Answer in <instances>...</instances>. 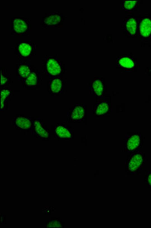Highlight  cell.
<instances>
[{"instance_id": "16", "label": "cell", "mask_w": 151, "mask_h": 228, "mask_svg": "<svg viewBox=\"0 0 151 228\" xmlns=\"http://www.w3.org/2000/svg\"><path fill=\"white\" fill-rule=\"evenodd\" d=\"M11 94V89L6 88L1 89V110L4 108V105L8 101Z\"/></svg>"}, {"instance_id": "5", "label": "cell", "mask_w": 151, "mask_h": 228, "mask_svg": "<svg viewBox=\"0 0 151 228\" xmlns=\"http://www.w3.org/2000/svg\"><path fill=\"white\" fill-rule=\"evenodd\" d=\"M105 86L103 77L94 76L93 80L91 81L90 83V92L96 98H103Z\"/></svg>"}, {"instance_id": "2", "label": "cell", "mask_w": 151, "mask_h": 228, "mask_svg": "<svg viewBox=\"0 0 151 228\" xmlns=\"http://www.w3.org/2000/svg\"><path fill=\"white\" fill-rule=\"evenodd\" d=\"M30 18L25 17H14L12 20V34L14 35H27L31 29Z\"/></svg>"}, {"instance_id": "21", "label": "cell", "mask_w": 151, "mask_h": 228, "mask_svg": "<svg viewBox=\"0 0 151 228\" xmlns=\"http://www.w3.org/2000/svg\"><path fill=\"white\" fill-rule=\"evenodd\" d=\"M1 86L6 85L8 83L9 79L8 77L5 75L4 72L1 71Z\"/></svg>"}, {"instance_id": "9", "label": "cell", "mask_w": 151, "mask_h": 228, "mask_svg": "<svg viewBox=\"0 0 151 228\" xmlns=\"http://www.w3.org/2000/svg\"><path fill=\"white\" fill-rule=\"evenodd\" d=\"M110 109V104L107 98L98 99L94 105V111L97 116H103L107 114Z\"/></svg>"}, {"instance_id": "7", "label": "cell", "mask_w": 151, "mask_h": 228, "mask_svg": "<svg viewBox=\"0 0 151 228\" xmlns=\"http://www.w3.org/2000/svg\"><path fill=\"white\" fill-rule=\"evenodd\" d=\"M41 22L45 27L58 26L62 20V15L58 12L48 14L42 18Z\"/></svg>"}, {"instance_id": "4", "label": "cell", "mask_w": 151, "mask_h": 228, "mask_svg": "<svg viewBox=\"0 0 151 228\" xmlns=\"http://www.w3.org/2000/svg\"><path fill=\"white\" fill-rule=\"evenodd\" d=\"M36 46L31 41H19L17 44V53L22 59L28 58L35 52Z\"/></svg>"}, {"instance_id": "20", "label": "cell", "mask_w": 151, "mask_h": 228, "mask_svg": "<svg viewBox=\"0 0 151 228\" xmlns=\"http://www.w3.org/2000/svg\"><path fill=\"white\" fill-rule=\"evenodd\" d=\"M35 123L36 129L37 133L42 136L47 137V133L42 128L40 123L37 121H36Z\"/></svg>"}, {"instance_id": "3", "label": "cell", "mask_w": 151, "mask_h": 228, "mask_svg": "<svg viewBox=\"0 0 151 228\" xmlns=\"http://www.w3.org/2000/svg\"><path fill=\"white\" fill-rule=\"evenodd\" d=\"M137 33L142 40H149L151 37V19L142 17L137 19Z\"/></svg>"}, {"instance_id": "10", "label": "cell", "mask_w": 151, "mask_h": 228, "mask_svg": "<svg viewBox=\"0 0 151 228\" xmlns=\"http://www.w3.org/2000/svg\"><path fill=\"white\" fill-rule=\"evenodd\" d=\"M137 20L134 17L127 18L123 22V27L127 34L134 36L137 32Z\"/></svg>"}, {"instance_id": "8", "label": "cell", "mask_w": 151, "mask_h": 228, "mask_svg": "<svg viewBox=\"0 0 151 228\" xmlns=\"http://www.w3.org/2000/svg\"><path fill=\"white\" fill-rule=\"evenodd\" d=\"M49 81L48 89L50 93L54 95L63 93V81L62 77H50Z\"/></svg>"}, {"instance_id": "18", "label": "cell", "mask_w": 151, "mask_h": 228, "mask_svg": "<svg viewBox=\"0 0 151 228\" xmlns=\"http://www.w3.org/2000/svg\"><path fill=\"white\" fill-rule=\"evenodd\" d=\"M139 138L137 135L132 137L128 140L127 143V147L129 150H132L137 147L139 144Z\"/></svg>"}, {"instance_id": "22", "label": "cell", "mask_w": 151, "mask_h": 228, "mask_svg": "<svg viewBox=\"0 0 151 228\" xmlns=\"http://www.w3.org/2000/svg\"><path fill=\"white\" fill-rule=\"evenodd\" d=\"M146 181L149 187L151 189V171L147 172Z\"/></svg>"}, {"instance_id": "12", "label": "cell", "mask_w": 151, "mask_h": 228, "mask_svg": "<svg viewBox=\"0 0 151 228\" xmlns=\"http://www.w3.org/2000/svg\"><path fill=\"white\" fill-rule=\"evenodd\" d=\"M85 104H77L72 107L70 112V118L74 120L82 119L85 115Z\"/></svg>"}, {"instance_id": "6", "label": "cell", "mask_w": 151, "mask_h": 228, "mask_svg": "<svg viewBox=\"0 0 151 228\" xmlns=\"http://www.w3.org/2000/svg\"><path fill=\"white\" fill-rule=\"evenodd\" d=\"M41 75L40 72L32 71L22 82L24 87L27 88H35L40 85Z\"/></svg>"}, {"instance_id": "14", "label": "cell", "mask_w": 151, "mask_h": 228, "mask_svg": "<svg viewBox=\"0 0 151 228\" xmlns=\"http://www.w3.org/2000/svg\"><path fill=\"white\" fill-rule=\"evenodd\" d=\"M139 4L138 0H123L121 6L122 8L125 11L131 12L137 9Z\"/></svg>"}, {"instance_id": "17", "label": "cell", "mask_w": 151, "mask_h": 228, "mask_svg": "<svg viewBox=\"0 0 151 228\" xmlns=\"http://www.w3.org/2000/svg\"><path fill=\"white\" fill-rule=\"evenodd\" d=\"M15 122L17 126L24 129L29 128L31 124L28 118L22 117H17L15 119Z\"/></svg>"}, {"instance_id": "15", "label": "cell", "mask_w": 151, "mask_h": 228, "mask_svg": "<svg viewBox=\"0 0 151 228\" xmlns=\"http://www.w3.org/2000/svg\"><path fill=\"white\" fill-rule=\"evenodd\" d=\"M116 66L124 68L131 67L133 65L132 61L129 58L125 56H122L116 60Z\"/></svg>"}, {"instance_id": "19", "label": "cell", "mask_w": 151, "mask_h": 228, "mask_svg": "<svg viewBox=\"0 0 151 228\" xmlns=\"http://www.w3.org/2000/svg\"><path fill=\"white\" fill-rule=\"evenodd\" d=\"M56 132L60 137L69 138L70 136L69 132L66 128L62 127H58L56 130Z\"/></svg>"}, {"instance_id": "11", "label": "cell", "mask_w": 151, "mask_h": 228, "mask_svg": "<svg viewBox=\"0 0 151 228\" xmlns=\"http://www.w3.org/2000/svg\"><path fill=\"white\" fill-rule=\"evenodd\" d=\"M32 69L30 63L22 62L19 63L18 65V80L22 81L32 71Z\"/></svg>"}, {"instance_id": "13", "label": "cell", "mask_w": 151, "mask_h": 228, "mask_svg": "<svg viewBox=\"0 0 151 228\" xmlns=\"http://www.w3.org/2000/svg\"><path fill=\"white\" fill-rule=\"evenodd\" d=\"M142 161V156L139 154L137 155L130 160L128 165L129 171L131 173H134L139 169Z\"/></svg>"}, {"instance_id": "1", "label": "cell", "mask_w": 151, "mask_h": 228, "mask_svg": "<svg viewBox=\"0 0 151 228\" xmlns=\"http://www.w3.org/2000/svg\"><path fill=\"white\" fill-rule=\"evenodd\" d=\"M43 69L45 75L49 77H62V76L63 68L62 63L57 58L50 56L45 57Z\"/></svg>"}]
</instances>
